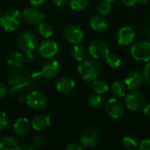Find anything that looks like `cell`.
<instances>
[{
  "label": "cell",
  "instance_id": "ac0fdd59",
  "mask_svg": "<svg viewBox=\"0 0 150 150\" xmlns=\"http://www.w3.org/2000/svg\"><path fill=\"white\" fill-rule=\"evenodd\" d=\"M32 128L35 131H43L46 128H47L50 125V118L47 115L45 114H39L35 116L32 122Z\"/></svg>",
  "mask_w": 150,
  "mask_h": 150
},
{
  "label": "cell",
  "instance_id": "e0dca14e",
  "mask_svg": "<svg viewBox=\"0 0 150 150\" xmlns=\"http://www.w3.org/2000/svg\"><path fill=\"white\" fill-rule=\"evenodd\" d=\"M75 87V81L71 77L69 76H63L60 78L56 83L55 88L58 92L62 94H68Z\"/></svg>",
  "mask_w": 150,
  "mask_h": 150
},
{
  "label": "cell",
  "instance_id": "d6986e66",
  "mask_svg": "<svg viewBox=\"0 0 150 150\" xmlns=\"http://www.w3.org/2000/svg\"><path fill=\"white\" fill-rule=\"evenodd\" d=\"M90 25L93 30L101 32L108 27V21L103 15H95L91 18Z\"/></svg>",
  "mask_w": 150,
  "mask_h": 150
},
{
  "label": "cell",
  "instance_id": "74e56055",
  "mask_svg": "<svg viewBox=\"0 0 150 150\" xmlns=\"http://www.w3.org/2000/svg\"><path fill=\"white\" fill-rule=\"evenodd\" d=\"M6 94H7V88L3 83L0 82V98L5 97Z\"/></svg>",
  "mask_w": 150,
  "mask_h": 150
},
{
  "label": "cell",
  "instance_id": "44dd1931",
  "mask_svg": "<svg viewBox=\"0 0 150 150\" xmlns=\"http://www.w3.org/2000/svg\"><path fill=\"white\" fill-rule=\"evenodd\" d=\"M25 62V56L19 52H11L7 57V63L10 67L19 68Z\"/></svg>",
  "mask_w": 150,
  "mask_h": 150
},
{
  "label": "cell",
  "instance_id": "4dcf8cb0",
  "mask_svg": "<svg viewBox=\"0 0 150 150\" xmlns=\"http://www.w3.org/2000/svg\"><path fill=\"white\" fill-rule=\"evenodd\" d=\"M89 105L93 108H99L104 105V99L99 94L91 95L89 98Z\"/></svg>",
  "mask_w": 150,
  "mask_h": 150
},
{
  "label": "cell",
  "instance_id": "1f68e13d",
  "mask_svg": "<svg viewBox=\"0 0 150 150\" xmlns=\"http://www.w3.org/2000/svg\"><path fill=\"white\" fill-rule=\"evenodd\" d=\"M123 145L127 149H134L138 146V141L134 135H126L122 140Z\"/></svg>",
  "mask_w": 150,
  "mask_h": 150
},
{
  "label": "cell",
  "instance_id": "5bb4252c",
  "mask_svg": "<svg viewBox=\"0 0 150 150\" xmlns=\"http://www.w3.org/2000/svg\"><path fill=\"white\" fill-rule=\"evenodd\" d=\"M134 37H135V33L134 29L130 26H124L119 30L117 40L119 44L122 46H128L134 41Z\"/></svg>",
  "mask_w": 150,
  "mask_h": 150
},
{
  "label": "cell",
  "instance_id": "2e32d148",
  "mask_svg": "<svg viewBox=\"0 0 150 150\" xmlns=\"http://www.w3.org/2000/svg\"><path fill=\"white\" fill-rule=\"evenodd\" d=\"M32 128L31 122L25 118H18L14 125H13V131L16 134L19 136H26L30 134Z\"/></svg>",
  "mask_w": 150,
  "mask_h": 150
},
{
  "label": "cell",
  "instance_id": "277c9868",
  "mask_svg": "<svg viewBox=\"0 0 150 150\" xmlns=\"http://www.w3.org/2000/svg\"><path fill=\"white\" fill-rule=\"evenodd\" d=\"M99 141V133L94 127H87L80 134V144L83 146V148H94L98 144Z\"/></svg>",
  "mask_w": 150,
  "mask_h": 150
},
{
  "label": "cell",
  "instance_id": "f35d334b",
  "mask_svg": "<svg viewBox=\"0 0 150 150\" xmlns=\"http://www.w3.org/2000/svg\"><path fill=\"white\" fill-rule=\"evenodd\" d=\"M45 1H46V0H30V4H31L33 6L38 7V6L42 5V4L45 3Z\"/></svg>",
  "mask_w": 150,
  "mask_h": 150
},
{
  "label": "cell",
  "instance_id": "30bf717a",
  "mask_svg": "<svg viewBox=\"0 0 150 150\" xmlns=\"http://www.w3.org/2000/svg\"><path fill=\"white\" fill-rule=\"evenodd\" d=\"M106 113L112 119H119L123 116L125 112L124 104L118 98H110L105 106Z\"/></svg>",
  "mask_w": 150,
  "mask_h": 150
},
{
  "label": "cell",
  "instance_id": "5b68a950",
  "mask_svg": "<svg viewBox=\"0 0 150 150\" xmlns=\"http://www.w3.org/2000/svg\"><path fill=\"white\" fill-rule=\"evenodd\" d=\"M125 105L130 111L140 112L143 110L146 105V99L142 93L133 91L125 96Z\"/></svg>",
  "mask_w": 150,
  "mask_h": 150
},
{
  "label": "cell",
  "instance_id": "7bdbcfd3",
  "mask_svg": "<svg viewBox=\"0 0 150 150\" xmlns=\"http://www.w3.org/2000/svg\"><path fill=\"white\" fill-rule=\"evenodd\" d=\"M143 112L145 113V115L150 116V104L149 105H145L144 108H143Z\"/></svg>",
  "mask_w": 150,
  "mask_h": 150
},
{
  "label": "cell",
  "instance_id": "7c38bea8",
  "mask_svg": "<svg viewBox=\"0 0 150 150\" xmlns=\"http://www.w3.org/2000/svg\"><path fill=\"white\" fill-rule=\"evenodd\" d=\"M39 54L44 58H52L58 52V45L55 41L47 40L42 41L38 47Z\"/></svg>",
  "mask_w": 150,
  "mask_h": 150
},
{
  "label": "cell",
  "instance_id": "d590c367",
  "mask_svg": "<svg viewBox=\"0 0 150 150\" xmlns=\"http://www.w3.org/2000/svg\"><path fill=\"white\" fill-rule=\"evenodd\" d=\"M83 149V146L77 143H70L66 147V150H81Z\"/></svg>",
  "mask_w": 150,
  "mask_h": 150
},
{
  "label": "cell",
  "instance_id": "6da1fadb",
  "mask_svg": "<svg viewBox=\"0 0 150 150\" xmlns=\"http://www.w3.org/2000/svg\"><path fill=\"white\" fill-rule=\"evenodd\" d=\"M78 73L83 81H91L99 76L101 72L100 63L95 59L83 60L77 67Z\"/></svg>",
  "mask_w": 150,
  "mask_h": 150
},
{
  "label": "cell",
  "instance_id": "f1b7e54d",
  "mask_svg": "<svg viewBox=\"0 0 150 150\" xmlns=\"http://www.w3.org/2000/svg\"><path fill=\"white\" fill-rule=\"evenodd\" d=\"M112 4H111V2H109L107 0L101 1L98 5V11L103 16L108 15L112 11Z\"/></svg>",
  "mask_w": 150,
  "mask_h": 150
},
{
  "label": "cell",
  "instance_id": "60d3db41",
  "mask_svg": "<svg viewBox=\"0 0 150 150\" xmlns=\"http://www.w3.org/2000/svg\"><path fill=\"white\" fill-rule=\"evenodd\" d=\"M53 2L55 5L62 7V6H64L68 3V0H53Z\"/></svg>",
  "mask_w": 150,
  "mask_h": 150
},
{
  "label": "cell",
  "instance_id": "d4e9b609",
  "mask_svg": "<svg viewBox=\"0 0 150 150\" xmlns=\"http://www.w3.org/2000/svg\"><path fill=\"white\" fill-rule=\"evenodd\" d=\"M71 55H72L73 59H75L76 61L82 62L85 58L86 51L81 45L76 44L71 49Z\"/></svg>",
  "mask_w": 150,
  "mask_h": 150
},
{
  "label": "cell",
  "instance_id": "e575fe53",
  "mask_svg": "<svg viewBox=\"0 0 150 150\" xmlns=\"http://www.w3.org/2000/svg\"><path fill=\"white\" fill-rule=\"evenodd\" d=\"M143 76H144V79L150 83V62H149L145 68H144V71H143Z\"/></svg>",
  "mask_w": 150,
  "mask_h": 150
},
{
  "label": "cell",
  "instance_id": "836d02e7",
  "mask_svg": "<svg viewBox=\"0 0 150 150\" xmlns=\"http://www.w3.org/2000/svg\"><path fill=\"white\" fill-rule=\"evenodd\" d=\"M138 148L141 150H150V140L146 139L142 141Z\"/></svg>",
  "mask_w": 150,
  "mask_h": 150
},
{
  "label": "cell",
  "instance_id": "9c48e42d",
  "mask_svg": "<svg viewBox=\"0 0 150 150\" xmlns=\"http://www.w3.org/2000/svg\"><path fill=\"white\" fill-rule=\"evenodd\" d=\"M89 52L94 59H105L110 53V48L104 40H96L90 44Z\"/></svg>",
  "mask_w": 150,
  "mask_h": 150
},
{
  "label": "cell",
  "instance_id": "3957f363",
  "mask_svg": "<svg viewBox=\"0 0 150 150\" xmlns=\"http://www.w3.org/2000/svg\"><path fill=\"white\" fill-rule=\"evenodd\" d=\"M132 57L141 62L150 61V42L140 41L133 45L131 47Z\"/></svg>",
  "mask_w": 150,
  "mask_h": 150
},
{
  "label": "cell",
  "instance_id": "52a82bcc",
  "mask_svg": "<svg viewBox=\"0 0 150 150\" xmlns=\"http://www.w3.org/2000/svg\"><path fill=\"white\" fill-rule=\"evenodd\" d=\"M37 35L32 31H25L21 33L18 40V47L24 52L33 51L37 45Z\"/></svg>",
  "mask_w": 150,
  "mask_h": 150
},
{
  "label": "cell",
  "instance_id": "8992f818",
  "mask_svg": "<svg viewBox=\"0 0 150 150\" xmlns=\"http://www.w3.org/2000/svg\"><path fill=\"white\" fill-rule=\"evenodd\" d=\"M25 102L30 108L36 111L45 109L47 105L46 96L40 91H33L30 92L25 98Z\"/></svg>",
  "mask_w": 150,
  "mask_h": 150
},
{
  "label": "cell",
  "instance_id": "8d00e7d4",
  "mask_svg": "<svg viewBox=\"0 0 150 150\" xmlns=\"http://www.w3.org/2000/svg\"><path fill=\"white\" fill-rule=\"evenodd\" d=\"M25 61L28 62H31L33 61L34 59V55H33V51H29V52H25Z\"/></svg>",
  "mask_w": 150,
  "mask_h": 150
},
{
  "label": "cell",
  "instance_id": "ffe728a7",
  "mask_svg": "<svg viewBox=\"0 0 150 150\" xmlns=\"http://www.w3.org/2000/svg\"><path fill=\"white\" fill-rule=\"evenodd\" d=\"M19 148L18 141L10 135L0 138V150H17Z\"/></svg>",
  "mask_w": 150,
  "mask_h": 150
},
{
  "label": "cell",
  "instance_id": "484cf974",
  "mask_svg": "<svg viewBox=\"0 0 150 150\" xmlns=\"http://www.w3.org/2000/svg\"><path fill=\"white\" fill-rule=\"evenodd\" d=\"M38 30H39L40 34L44 38H50L54 33L53 27L48 23H44V22L40 23Z\"/></svg>",
  "mask_w": 150,
  "mask_h": 150
},
{
  "label": "cell",
  "instance_id": "ab89813d",
  "mask_svg": "<svg viewBox=\"0 0 150 150\" xmlns=\"http://www.w3.org/2000/svg\"><path fill=\"white\" fill-rule=\"evenodd\" d=\"M123 4H126L127 6H134L137 3H138V0H122Z\"/></svg>",
  "mask_w": 150,
  "mask_h": 150
},
{
  "label": "cell",
  "instance_id": "7a4b0ae2",
  "mask_svg": "<svg viewBox=\"0 0 150 150\" xmlns=\"http://www.w3.org/2000/svg\"><path fill=\"white\" fill-rule=\"evenodd\" d=\"M21 13L18 10H10L0 18L1 27L6 32L15 31L21 23Z\"/></svg>",
  "mask_w": 150,
  "mask_h": 150
},
{
  "label": "cell",
  "instance_id": "ba28073f",
  "mask_svg": "<svg viewBox=\"0 0 150 150\" xmlns=\"http://www.w3.org/2000/svg\"><path fill=\"white\" fill-rule=\"evenodd\" d=\"M63 36L71 44H79L84 38L83 30L76 25H68L63 29Z\"/></svg>",
  "mask_w": 150,
  "mask_h": 150
},
{
  "label": "cell",
  "instance_id": "9a60e30c",
  "mask_svg": "<svg viewBox=\"0 0 150 150\" xmlns=\"http://www.w3.org/2000/svg\"><path fill=\"white\" fill-rule=\"evenodd\" d=\"M143 78L144 76L137 71H134L129 73L127 77L125 78L124 83L126 85V87L130 90V91H134L139 89L142 83H143Z\"/></svg>",
  "mask_w": 150,
  "mask_h": 150
},
{
  "label": "cell",
  "instance_id": "4316f807",
  "mask_svg": "<svg viewBox=\"0 0 150 150\" xmlns=\"http://www.w3.org/2000/svg\"><path fill=\"white\" fill-rule=\"evenodd\" d=\"M47 140L45 135L37 134L31 139L30 144L33 149H40V148H43L47 144Z\"/></svg>",
  "mask_w": 150,
  "mask_h": 150
},
{
  "label": "cell",
  "instance_id": "603a6c76",
  "mask_svg": "<svg viewBox=\"0 0 150 150\" xmlns=\"http://www.w3.org/2000/svg\"><path fill=\"white\" fill-rule=\"evenodd\" d=\"M111 90L115 98H123L126 96V85L120 81L114 82L112 84Z\"/></svg>",
  "mask_w": 150,
  "mask_h": 150
},
{
  "label": "cell",
  "instance_id": "8fae6325",
  "mask_svg": "<svg viewBox=\"0 0 150 150\" xmlns=\"http://www.w3.org/2000/svg\"><path fill=\"white\" fill-rule=\"evenodd\" d=\"M22 15H23V18H25V20L27 23L32 24V25L40 24L45 18V16H44L43 12L35 6L25 8L23 11Z\"/></svg>",
  "mask_w": 150,
  "mask_h": 150
},
{
  "label": "cell",
  "instance_id": "ee69618b",
  "mask_svg": "<svg viewBox=\"0 0 150 150\" xmlns=\"http://www.w3.org/2000/svg\"><path fill=\"white\" fill-rule=\"evenodd\" d=\"M138 3L140 4H147L148 3H149V0H138Z\"/></svg>",
  "mask_w": 150,
  "mask_h": 150
},
{
  "label": "cell",
  "instance_id": "d6a6232c",
  "mask_svg": "<svg viewBox=\"0 0 150 150\" xmlns=\"http://www.w3.org/2000/svg\"><path fill=\"white\" fill-rule=\"evenodd\" d=\"M8 124V118L4 112L0 111V132H2Z\"/></svg>",
  "mask_w": 150,
  "mask_h": 150
},
{
  "label": "cell",
  "instance_id": "4fadbf2b",
  "mask_svg": "<svg viewBox=\"0 0 150 150\" xmlns=\"http://www.w3.org/2000/svg\"><path fill=\"white\" fill-rule=\"evenodd\" d=\"M61 70L60 63L55 60H49L43 65L41 75L47 79H53L58 76Z\"/></svg>",
  "mask_w": 150,
  "mask_h": 150
},
{
  "label": "cell",
  "instance_id": "bcb514c9",
  "mask_svg": "<svg viewBox=\"0 0 150 150\" xmlns=\"http://www.w3.org/2000/svg\"><path fill=\"white\" fill-rule=\"evenodd\" d=\"M107 1H109V2H113V1H115V0H107Z\"/></svg>",
  "mask_w": 150,
  "mask_h": 150
},
{
  "label": "cell",
  "instance_id": "f6af8a7d",
  "mask_svg": "<svg viewBox=\"0 0 150 150\" xmlns=\"http://www.w3.org/2000/svg\"><path fill=\"white\" fill-rule=\"evenodd\" d=\"M146 35H147L149 38H150V27H149V28L147 29V31H146Z\"/></svg>",
  "mask_w": 150,
  "mask_h": 150
},
{
  "label": "cell",
  "instance_id": "7402d4cb",
  "mask_svg": "<svg viewBox=\"0 0 150 150\" xmlns=\"http://www.w3.org/2000/svg\"><path fill=\"white\" fill-rule=\"evenodd\" d=\"M92 89L98 94H105L109 91V85L105 80L96 78L92 82Z\"/></svg>",
  "mask_w": 150,
  "mask_h": 150
},
{
  "label": "cell",
  "instance_id": "f546056e",
  "mask_svg": "<svg viewBox=\"0 0 150 150\" xmlns=\"http://www.w3.org/2000/svg\"><path fill=\"white\" fill-rule=\"evenodd\" d=\"M89 0H69L70 8L74 11H83L88 5Z\"/></svg>",
  "mask_w": 150,
  "mask_h": 150
},
{
  "label": "cell",
  "instance_id": "cb8c5ba5",
  "mask_svg": "<svg viewBox=\"0 0 150 150\" xmlns=\"http://www.w3.org/2000/svg\"><path fill=\"white\" fill-rule=\"evenodd\" d=\"M27 80L26 76H25L22 72L17 71L11 74L9 77V83L11 85H19L24 84L25 81Z\"/></svg>",
  "mask_w": 150,
  "mask_h": 150
},
{
  "label": "cell",
  "instance_id": "b9f144b4",
  "mask_svg": "<svg viewBox=\"0 0 150 150\" xmlns=\"http://www.w3.org/2000/svg\"><path fill=\"white\" fill-rule=\"evenodd\" d=\"M33 149L32 146H31V144L30 143H24V144H22V145H19V148H18V149H21V150H32Z\"/></svg>",
  "mask_w": 150,
  "mask_h": 150
},
{
  "label": "cell",
  "instance_id": "83f0119b",
  "mask_svg": "<svg viewBox=\"0 0 150 150\" xmlns=\"http://www.w3.org/2000/svg\"><path fill=\"white\" fill-rule=\"evenodd\" d=\"M106 62L109 64V66L111 68H119L121 64V60L120 58L119 55L115 54H108V55L105 57Z\"/></svg>",
  "mask_w": 150,
  "mask_h": 150
}]
</instances>
